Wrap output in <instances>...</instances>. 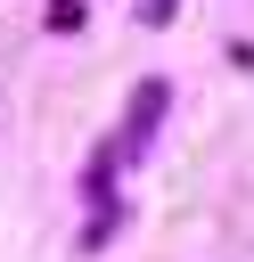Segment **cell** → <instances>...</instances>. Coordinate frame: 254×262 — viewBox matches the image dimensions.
<instances>
[{
    "mask_svg": "<svg viewBox=\"0 0 254 262\" xmlns=\"http://www.w3.org/2000/svg\"><path fill=\"white\" fill-rule=\"evenodd\" d=\"M147 25H172V0H147Z\"/></svg>",
    "mask_w": 254,
    "mask_h": 262,
    "instance_id": "6da1fadb",
    "label": "cell"
}]
</instances>
